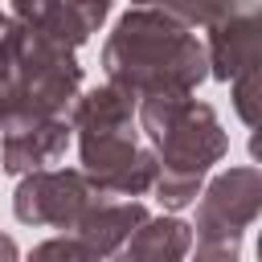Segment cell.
Returning <instances> with one entry per match:
<instances>
[{"label": "cell", "mask_w": 262, "mask_h": 262, "mask_svg": "<svg viewBox=\"0 0 262 262\" xmlns=\"http://www.w3.org/2000/svg\"><path fill=\"white\" fill-rule=\"evenodd\" d=\"M102 70L131 98L188 94L209 74V53L176 8H127L102 49Z\"/></svg>", "instance_id": "1"}, {"label": "cell", "mask_w": 262, "mask_h": 262, "mask_svg": "<svg viewBox=\"0 0 262 262\" xmlns=\"http://www.w3.org/2000/svg\"><path fill=\"white\" fill-rule=\"evenodd\" d=\"M82 82V66L70 49L8 16L0 29V131H25L57 119Z\"/></svg>", "instance_id": "2"}, {"label": "cell", "mask_w": 262, "mask_h": 262, "mask_svg": "<svg viewBox=\"0 0 262 262\" xmlns=\"http://www.w3.org/2000/svg\"><path fill=\"white\" fill-rule=\"evenodd\" d=\"M139 127L160 147V176L201 180L209 164H217L229 147L213 106L188 94H156L139 106Z\"/></svg>", "instance_id": "3"}, {"label": "cell", "mask_w": 262, "mask_h": 262, "mask_svg": "<svg viewBox=\"0 0 262 262\" xmlns=\"http://www.w3.org/2000/svg\"><path fill=\"white\" fill-rule=\"evenodd\" d=\"M74 131H78L82 168L94 192H102L115 176H123L143 151L131 127V94L115 90L111 82L74 102Z\"/></svg>", "instance_id": "4"}, {"label": "cell", "mask_w": 262, "mask_h": 262, "mask_svg": "<svg viewBox=\"0 0 262 262\" xmlns=\"http://www.w3.org/2000/svg\"><path fill=\"white\" fill-rule=\"evenodd\" d=\"M184 25L209 29V74L237 82L262 70V4H225V8H176Z\"/></svg>", "instance_id": "5"}, {"label": "cell", "mask_w": 262, "mask_h": 262, "mask_svg": "<svg viewBox=\"0 0 262 262\" xmlns=\"http://www.w3.org/2000/svg\"><path fill=\"white\" fill-rule=\"evenodd\" d=\"M102 205V196L94 192L86 172H70V168H49V172H33L20 176L16 192H12V213L25 225H53V229H78L82 217Z\"/></svg>", "instance_id": "6"}, {"label": "cell", "mask_w": 262, "mask_h": 262, "mask_svg": "<svg viewBox=\"0 0 262 262\" xmlns=\"http://www.w3.org/2000/svg\"><path fill=\"white\" fill-rule=\"evenodd\" d=\"M262 213V172L254 168H229L213 176V184L201 192L196 209V242H237L242 229Z\"/></svg>", "instance_id": "7"}, {"label": "cell", "mask_w": 262, "mask_h": 262, "mask_svg": "<svg viewBox=\"0 0 262 262\" xmlns=\"http://www.w3.org/2000/svg\"><path fill=\"white\" fill-rule=\"evenodd\" d=\"M147 221V209L135 205V201H123V205H94L82 225L74 229V246L82 250L86 262H111Z\"/></svg>", "instance_id": "8"}, {"label": "cell", "mask_w": 262, "mask_h": 262, "mask_svg": "<svg viewBox=\"0 0 262 262\" xmlns=\"http://www.w3.org/2000/svg\"><path fill=\"white\" fill-rule=\"evenodd\" d=\"M70 123L49 119V123H33L25 131H8L0 143V168L12 176H33V172H49V164L61 160L66 143H70Z\"/></svg>", "instance_id": "9"}, {"label": "cell", "mask_w": 262, "mask_h": 262, "mask_svg": "<svg viewBox=\"0 0 262 262\" xmlns=\"http://www.w3.org/2000/svg\"><path fill=\"white\" fill-rule=\"evenodd\" d=\"M16 20L33 25L37 33H45L49 41H57L61 49H74L82 45L106 16V4L102 0H90V4H12Z\"/></svg>", "instance_id": "10"}, {"label": "cell", "mask_w": 262, "mask_h": 262, "mask_svg": "<svg viewBox=\"0 0 262 262\" xmlns=\"http://www.w3.org/2000/svg\"><path fill=\"white\" fill-rule=\"evenodd\" d=\"M192 246V225H184L180 217H147L143 229L119 250L131 262H184Z\"/></svg>", "instance_id": "11"}, {"label": "cell", "mask_w": 262, "mask_h": 262, "mask_svg": "<svg viewBox=\"0 0 262 262\" xmlns=\"http://www.w3.org/2000/svg\"><path fill=\"white\" fill-rule=\"evenodd\" d=\"M233 106H237V115L254 127V135H250V156L262 164V70H254V74H246V78L233 82Z\"/></svg>", "instance_id": "12"}, {"label": "cell", "mask_w": 262, "mask_h": 262, "mask_svg": "<svg viewBox=\"0 0 262 262\" xmlns=\"http://www.w3.org/2000/svg\"><path fill=\"white\" fill-rule=\"evenodd\" d=\"M156 196L164 209H188L196 196H201V180H180V176H160L156 184Z\"/></svg>", "instance_id": "13"}, {"label": "cell", "mask_w": 262, "mask_h": 262, "mask_svg": "<svg viewBox=\"0 0 262 262\" xmlns=\"http://www.w3.org/2000/svg\"><path fill=\"white\" fill-rule=\"evenodd\" d=\"M25 262H86V258H82V250L74 246V237H49V242H41Z\"/></svg>", "instance_id": "14"}, {"label": "cell", "mask_w": 262, "mask_h": 262, "mask_svg": "<svg viewBox=\"0 0 262 262\" xmlns=\"http://www.w3.org/2000/svg\"><path fill=\"white\" fill-rule=\"evenodd\" d=\"M237 242H196L192 262H237Z\"/></svg>", "instance_id": "15"}, {"label": "cell", "mask_w": 262, "mask_h": 262, "mask_svg": "<svg viewBox=\"0 0 262 262\" xmlns=\"http://www.w3.org/2000/svg\"><path fill=\"white\" fill-rule=\"evenodd\" d=\"M0 262H20V254H16V242H12L8 233H0Z\"/></svg>", "instance_id": "16"}, {"label": "cell", "mask_w": 262, "mask_h": 262, "mask_svg": "<svg viewBox=\"0 0 262 262\" xmlns=\"http://www.w3.org/2000/svg\"><path fill=\"white\" fill-rule=\"evenodd\" d=\"M258 262H262V233H258Z\"/></svg>", "instance_id": "17"}]
</instances>
